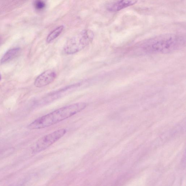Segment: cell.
Returning a JSON list of instances; mask_svg holds the SVG:
<instances>
[{"label":"cell","instance_id":"9c48e42d","mask_svg":"<svg viewBox=\"0 0 186 186\" xmlns=\"http://www.w3.org/2000/svg\"><path fill=\"white\" fill-rule=\"evenodd\" d=\"M34 6L37 10H42L44 8L46 4L43 0H36L35 2Z\"/></svg>","mask_w":186,"mask_h":186},{"label":"cell","instance_id":"5b68a950","mask_svg":"<svg viewBox=\"0 0 186 186\" xmlns=\"http://www.w3.org/2000/svg\"><path fill=\"white\" fill-rule=\"evenodd\" d=\"M57 75L55 71L48 70L44 71L36 79L34 85L37 88L45 87L52 83L55 80Z\"/></svg>","mask_w":186,"mask_h":186},{"label":"cell","instance_id":"30bf717a","mask_svg":"<svg viewBox=\"0 0 186 186\" xmlns=\"http://www.w3.org/2000/svg\"><path fill=\"white\" fill-rule=\"evenodd\" d=\"M1 74H0V80H1Z\"/></svg>","mask_w":186,"mask_h":186},{"label":"cell","instance_id":"7a4b0ae2","mask_svg":"<svg viewBox=\"0 0 186 186\" xmlns=\"http://www.w3.org/2000/svg\"><path fill=\"white\" fill-rule=\"evenodd\" d=\"M87 106L86 103L80 102L58 109L35 120L28 125L27 128L33 130L46 128L55 125L82 111Z\"/></svg>","mask_w":186,"mask_h":186},{"label":"cell","instance_id":"52a82bcc","mask_svg":"<svg viewBox=\"0 0 186 186\" xmlns=\"http://www.w3.org/2000/svg\"><path fill=\"white\" fill-rule=\"evenodd\" d=\"M20 50V49L19 48H13L9 50L3 56L0 62L4 63L11 61L17 56Z\"/></svg>","mask_w":186,"mask_h":186},{"label":"cell","instance_id":"277c9868","mask_svg":"<svg viewBox=\"0 0 186 186\" xmlns=\"http://www.w3.org/2000/svg\"><path fill=\"white\" fill-rule=\"evenodd\" d=\"M67 132L65 129H61L47 135L37 141L33 148V153L44 151L63 137Z\"/></svg>","mask_w":186,"mask_h":186},{"label":"cell","instance_id":"3957f363","mask_svg":"<svg viewBox=\"0 0 186 186\" xmlns=\"http://www.w3.org/2000/svg\"><path fill=\"white\" fill-rule=\"evenodd\" d=\"M94 34L90 30H85L67 41L64 47V52L72 55L80 51L93 41Z\"/></svg>","mask_w":186,"mask_h":186},{"label":"cell","instance_id":"8992f818","mask_svg":"<svg viewBox=\"0 0 186 186\" xmlns=\"http://www.w3.org/2000/svg\"><path fill=\"white\" fill-rule=\"evenodd\" d=\"M138 0H120L108 5V10L112 12H116L126 7L135 4Z\"/></svg>","mask_w":186,"mask_h":186},{"label":"cell","instance_id":"ba28073f","mask_svg":"<svg viewBox=\"0 0 186 186\" xmlns=\"http://www.w3.org/2000/svg\"><path fill=\"white\" fill-rule=\"evenodd\" d=\"M64 29V26H61L56 28L54 30L52 31L48 36L47 38V42L50 43L54 40V39L59 36L62 32Z\"/></svg>","mask_w":186,"mask_h":186},{"label":"cell","instance_id":"6da1fadb","mask_svg":"<svg viewBox=\"0 0 186 186\" xmlns=\"http://www.w3.org/2000/svg\"><path fill=\"white\" fill-rule=\"evenodd\" d=\"M185 43V39L183 37L165 35L144 41L140 45V48L147 54H168L183 48Z\"/></svg>","mask_w":186,"mask_h":186}]
</instances>
